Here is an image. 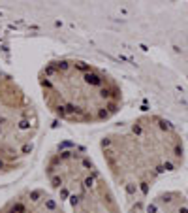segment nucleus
<instances>
[{"label": "nucleus", "mask_w": 188, "mask_h": 213, "mask_svg": "<svg viewBox=\"0 0 188 213\" xmlns=\"http://www.w3.org/2000/svg\"><path fill=\"white\" fill-rule=\"evenodd\" d=\"M0 213H64L60 202L45 189H26L10 198Z\"/></svg>", "instance_id": "39448f33"}, {"label": "nucleus", "mask_w": 188, "mask_h": 213, "mask_svg": "<svg viewBox=\"0 0 188 213\" xmlns=\"http://www.w3.org/2000/svg\"><path fill=\"white\" fill-rule=\"evenodd\" d=\"M43 168L55 198L66 202L72 213H121L109 181L81 147L58 145Z\"/></svg>", "instance_id": "7ed1b4c3"}, {"label": "nucleus", "mask_w": 188, "mask_h": 213, "mask_svg": "<svg viewBox=\"0 0 188 213\" xmlns=\"http://www.w3.org/2000/svg\"><path fill=\"white\" fill-rule=\"evenodd\" d=\"M45 108L70 125H102L121 111L122 87L109 72L79 59L51 60L38 74Z\"/></svg>", "instance_id": "f03ea898"}, {"label": "nucleus", "mask_w": 188, "mask_h": 213, "mask_svg": "<svg viewBox=\"0 0 188 213\" xmlns=\"http://www.w3.org/2000/svg\"><path fill=\"white\" fill-rule=\"evenodd\" d=\"M38 134L40 115L32 98L0 66V177L26 164Z\"/></svg>", "instance_id": "20e7f679"}, {"label": "nucleus", "mask_w": 188, "mask_h": 213, "mask_svg": "<svg viewBox=\"0 0 188 213\" xmlns=\"http://www.w3.org/2000/svg\"><path fill=\"white\" fill-rule=\"evenodd\" d=\"M100 153L111 181L126 196L137 198L183 164L184 144L168 119L141 115L103 134Z\"/></svg>", "instance_id": "f257e3e1"}]
</instances>
